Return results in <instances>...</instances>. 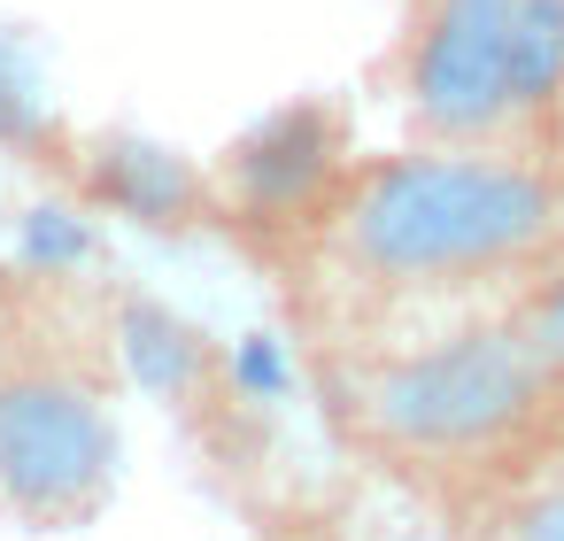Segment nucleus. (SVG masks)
Returning a JSON list of instances; mask_svg holds the SVG:
<instances>
[{"instance_id": "nucleus-10", "label": "nucleus", "mask_w": 564, "mask_h": 541, "mask_svg": "<svg viewBox=\"0 0 564 541\" xmlns=\"http://www.w3.org/2000/svg\"><path fill=\"white\" fill-rule=\"evenodd\" d=\"M433 533L441 541H564V456L518 472L510 487L479 495L471 510H456Z\"/></svg>"}, {"instance_id": "nucleus-13", "label": "nucleus", "mask_w": 564, "mask_h": 541, "mask_svg": "<svg viewBox=\"0 0 564 541\" xmlns=\"http://www.w3.org/2000/svg\"><path fill=\"white\" fill-rule=\"evenodd\" d=\"M549 155L564 163V94H556V140H549Z\"/></svg>"}, {"instance_id": "nucleus-2", "label": "nucleus", "mask_w": 564, "mask_h": 541, "mask_svg": "<svg viewBox=\"0 0 564 541\" xmlns=\"http://www.w3.org/2000/svg\"><path fill=\"white\" fill-rule=\"evenodd\" d=\"M302 371L340 456L387 479L425 526H448L479 495L564 456V364L510 302L448 333L317 356Z\"/></svg>"}, {"instance_id": "nucleus-6", "label": "nucleus", "mask_w": 564, "mask_h": 541, "mask_svg": "<svg viewBox=\"0 0 564 541\" xmlns=\"http://www.w3.org/2000/svg\"><path fill=\"white\" fill-rule=\"evenodd\" d=\"M356 101L340 94H294L279 109H263L256 125H240L217 155H202L209 178V232L240 256L248 240L294 225L356 155Z\"/></svg>"}, {"instance_id": "nucleus-3", "label": "nucleus", "mask_w": 564, "mask_h": 541, "mask_svg": "<svg viewBox=\"0 0 564 541\" xmlns=\"http://www.w3.org/2000/svg\"><path fill=\"white\" fill-rule=\"evenodd\" d=\"M117 286L55 256H0V526L86 533L124 479Z\"/></svg>"}, {"instance_id": "nucleus-12", "label": "nucleus", "mask_w": 564, "mask_h": 541, "mask_svg": "<svg viewBox=\"0 0 564 541\" xmlns=\"http://www.w3.org/2000/svg\"><path fill=\"white\" fill-rule=\"evenodd\" d=\"M248 541H340V533H333L325 518H286V510H263Z\"/></svg>"}, {"instance_id": "nucleus-1", "label": "nucleus", "mask_w": 564, "mask_h": 541, "mask_svg": "<svg viewBox=\"0 0 564 541\" xmlns=\"http://www.w3.org/2000/svg\"><path fill=\"white\" fill-rule=\"evenodd\" d=\"M564 256V163L510 140L356 148L340 178L240 263L271 286L294 356H364L518 302Z\"/></svg>"}, {"instance_id": "nucleus-9", "label": "nucleus", "mask_w": 564, "mask_h": 541, "mask_svg": "<svg viewBox=\"0 0 564 541\" xmlns=\"http://www.w3.org/2000/svg\"><path fill=\"white\" fill-rule=\"evenodd\" d=\"M556 94H564V0H510L502 117H510L518 148L549 155V140H556Z\"/></svg>"}, {"instance_id": "nucleus-4", "label": "nucleus", "mask_w": 564, "mask_h": 541, "mask_svg": "<svg viewBox=\"0 0 564 541\" xmlns=\"http://www.w3.org/2000/svg\"><path fill=\"white\" fill-rule=\"evenodd\" d=\"M117 348H124V379L148 387L171 410V425L186 433L194 472H209V487L225 502H256L271 487L279 441H271V418L256 410L248 379L217 348V333H202L186 310H171L140 286H117Z\"/></svg>"}, {"instance_id": "nucleus-8", "label": "nucleus", "mask_w": 564, "mask_h": 541, "mask_svg": "<svg viewBox=\"0 0 564 541\" xmlns=\"http://www.w3.org/2000/svg\"><path fill=\"white\" fill-rule=\"evenodd\" d=\"M70 140H78V125L63 117V101H55L47 71H40V47L24 40V24L0 17V163L63 186Z\"/></svg>"}, {"instance_id": "nucleus-5", "label": "nucleus", "mask_w": 564, "mask_h": 541, "mask_svg": "<svg viewBox=\"0 0 564 541\" xmlns=\"http://www.w3.org/2000/svg\"><path fill=\"white\" fill-rule=\"evenodd\" d=\"M502 40L510 0H402L394 40L371 63V94L394 101L402 140H510Z\"/></svg>"}, {"instance_id": "nucleus-11", "label": "nucleus", "mask_w": 564, "mask_h": 541, "mask_svg": "<svg viewBox=\"0 0 564 541\" xmlns=\"http://www.w3.org/2000/svg\"><path fill=\"white\" fill-rule=\"evenodd\" d=\"M510 310H518V325H525V333H533V340L564 364V256H556V263H549V271H541L518 302H510Z\"/></svg>"}, {"instance_id": "nucleus-7", "label": "nucleus", "mask_w": 564, "mask_h": 541, "mask_svg": "<svg viewBox=\"0 0 564 541\" xmlns=\"http://www.w3.org/2000/svg\"><path fill=\"white\" fill-rule=\"evenodd\" d=\"M78 209L94 217H117V225H140V232H163V240H194L209 232V178L194 155L132 132V125H78L70 140V171L63 186Z\"/></svg>"}]
</instances>
